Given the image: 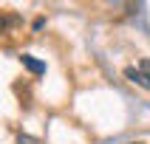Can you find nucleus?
Instances as JSON below:
<instances>
[{"mask_svg": "<svg viewBox=\"0 0 150 144\" xmlns=\"http://www.w3.org/2000/svg\"><path fill=\"white\" fill-rule=\"evenodd\" d=\"M23 65L28 68V71H34V74H42V71H45V65L37 62V59H31V57H23Z\"/></svg>", "mask_w": 150, "mask_h": 144, "instance_id": "obj_3", "label": "nucleus"}, {"mask_svg": "<svg viewBox=\"0 0 150 144\" xmlns=\"http://www.w3.org/2000/svg\"><path fill=\"white\" fill-rule=\"evenodd\" d=\"M125 76L130 79V82L142 85L144 91H150V59H142V62H139V68H127Z\"/></svg>", "mask_w": 150, "mask_h": 144, "instance_id": "obj_1", "label": "nucleus"}, {"mask_svg": "<svg viewBox=\"0 0 150 144\" xmlns=\"http://www.w3.org/2000/svg\"><path fill=\"white\" fill-rule=\"evenodd\" d=\"M17 23H20V17H11V14H3V11H0V34L8 31V28H14Z\"/></svg>", "mask_w": 150, "mask_h": 144, "instance_id": "obj_2", "label": "nucleus"}]
</instances>
